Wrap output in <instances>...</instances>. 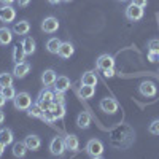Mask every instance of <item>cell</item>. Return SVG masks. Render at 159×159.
Instances as JSON below:
<instances>
[{"instance_id": "cell-1", "label": "cell", "mask_w": 159, "mask_h": 159, "mask_svg": "<svg viewBox=\"0 0 159 159\" xmlns=\"http://www.w3.org/2000/svg\"><path fill=\"white\" fill-rule=\"evenodd\" d=\"M86 153L89 157H102L103 156V143L99 139H91L86 145Z\"/></svg>"}, {"instance_id": "cell-2", "label": "cell", "mask_w": 159, "mask_h": 159, "mask_svg": "<svg viewBox=\"0 0 159 159\" xmlns=\"http://www.w3.org/2000/svg\"><path fill=\"white\" fill-rule=\"evenodd\" d=\"M13 103H15L16 110H27L32 105V97L27 92H19V94H16L15 99H13Z\"/></svg>"}, {"instance_id": "cell-3", "label": "cell", "mask_w": 159, "mask_h": 159, "mask_svg": "<svg viewBox=\"0 0 159 159\" xmlns=\"http://www.w3.org/2000/svg\"><path fill=\"white\" fill-rule=\"evenodd\" d=\"M126 18L129 19V21H140L142 18H143V15H145V11H143V8L142 7H137V5H134V3H130L127 8H126Z\"/></svg>"}, {"instance_id": "cell-4", "label": "cell", "mask_w": 159, "mask_h": 159, "mask_svg": "<svg viewBox=\"0 0 159 159\" xmlns=\"http://www.w3.org/2000/svg\"><path fill=\"white\" fill-rule=\"evenodd\" d=\"M49 151L52 156H62L65 151V143L62 137H54L49 142Z\"/></svg>"}, {"instance_id": "cell-5", "label": "cell", "mask_w": 159, "mask_h": 159, "mask_svg": "<svg viewBox=\"0 0 159 159\" xmlns=\"http://www.w3.org/2000/svg\"><path fill=\"white\" fill-rule=\"evenodd\" d=\"M16 18V10L13 8L11 5H3L0 7V21L2 22H13Z\"/></svg>"}, {"instance_id": "cell-6", "label": "cell", "mask_w": 159, "mask_h": 159, "mask_svg": "<svg viewBox=\"0 0 159 159\" xmlns=\"http://www.w3.org/2000/svg\"><path fill=\"white\" fill-rule=\"evenodd\" d=\"M99 107H100L102 111L108 113V115H113V113L118 111V102H116L115 99H111V97H105V99L100 100Z\"/></svg>"}, {"instance_id": "cell-7", "label": "cell", "mask_w": 159, "mask_h": 159, "mask_svg": "<svg viewBox=\"0 0 159 159\" xmlns=\"http://www.w3.org/2000/svg\"><path fill=\"white\" fill-rule=\"evenodd\" d=\"M57 29H59V21H57L56 18L48 16V18L43 19V22H42V30H43L45 34H54V32H57Z\"/></svg>"}, {"instance_id": "cell-8", "label": "cell", "mask_w": 159, "mask_h": 159, "mask_svg": "<svg viewBox=\"0 0 159 159\" xmlns=\"http://www.w3.org/2000/svg\"><path fill=\"white\" fill-rule=\"evenodd\" d=\"M139 91L143 97H154L157 92V88L153 81H142L139 86Z\"/></svg>"}, {"instance_id": "cell-9", "label": "cell", "mask_w": 159, "mask_h": 159, "mask_svg": "<svg viewBox=\"0 0 159 159\" xmlns=\"http://www.w3.org/2000/svg\"><path fill=\"white\" fill-rule=\"evenodd\" d=\"M96 67L100 70H107V69H115V57L110 54H102L99 56L97 62H96Z\"/></svg>"}, {"instance_id": "cell-10", "label": "cell", "mask_w": 159, "mask_h": 159, "mask_svg": "<svg viewBox=\"0 0 159 159\" xmlns=\"http://www.w3.org/2000/svg\"><path fill=\"white\" fill-rule=\"evenodd\" d=\"M30 72V64L27 62H19V64H15V69H13V75L16 78H25L27 73Z\"/></svg>"}, {"instance_id": "cell-11", "label": "cell", "mask_w": 159, "mask_h": 159, "mask_svg": "<svg viewBox=\"0 0 159 159\" xmlns=\"http://www.w3.org/2000/svg\"><path fill=\"white\" fill-rule=\"evenodd\" d=\"M24 143H25V147H27V150H30V151H37L40 147H42V140H40V137L38 135H34V134L25 137L24 139Z\"/></svg>"}, {"instance_id": "cell-12", "label": "cell", "mask_w": 159, "mask_h": 159, "mask_svg": "<svg viewBox=\"0 0 159 159\" xmlns=\"http://www.w3.org/2000/svg\"><path fill=\"white\" fill-rule=\"evenodd\" d=\"M73 52H75V48H73V45H72L70 42H62L61 46H59L57 54H59L61 57H64V59H69Z\"/></svg>"}, {"instance_id": "cell-13", "label": "cell", "mask_w": 159, "mask_h": 159, "mask_svg": "<svg viewBox=\"0 0 159 159\" xmlns=\"http://www.w3.org/2000/svg\"><path fill=\"white\" fill-rule=\"evenodd\" d=\"M29 30H30L29 21H19V22H15V25H13V32L16 35H27Z\"/></svg>"}, {"instance_id": "cell-14", "label": "cell", "mask_w": 159, "mask_h": 159, "mask_svg": "<svg viewBox=\"0 0 159 159\" xmlns=\"http://www.w3.org/2000/svg\"><path fill=\"white\" fill-rule=\"evenodd\" d=\"M64 143H65V150H70V151H76L80 148V140L76 135L70 134L67 137H64Z\"/></svg>"}, {"instance_id": "cell-15", "label": "cell", "mask_w": 159, "mask_h": 159, "mask_svg": "<svg viewBox=\"0 0 159 159\" xmlns=\"http://www.w3.org/2000/svg\"><path fill=\"white\" fill-rule=\"evenodd\" d=\"M13 42V30L8 27H0V45H10Z\"/></svg>"}, {"instance_id": "cell-16", "label": "cell", "mask_w": 159, "mask_h": 159, "mask_svg": "<svg viewBox=\"0 0 159 159\" xmlns=\"http://www.w3.org/2000/svg\"><path fill=\"white\" fill-rule=\"evenodd\" d=\"M52 86H54L56 91H62V92H65V91L70 88V80H69L67 76H57Z\"/></svg>"}, {"instance_id": "cell-17", "label": "cell", "mask_w": 159, "mask_h": 159, "mask_svg": "<svg viewBox=\"0 0 159 159\" xmlns=\"http://www.w3.org/2000/svg\"><path fill=\"white\" fill-rule=\"evenodd\" d=\"M56 78H57V75H56L54 70H51V69L45 70L43 75H42V83H43V86H52L56 81Z\"/></svg>"}, {"instance_id": "cell-18", "label": "cell", "mask_w": 159, "mask_h": 159, "mask_svg": "<svg viewBox=\"0 0 159 159\" xmlns=\"http://www.w3.org/2000/svg\"><path fill=\"white\" fill-rule=\"evenodd\" d=\"M13 140H15V137H13L11 129H7V127L0 129V143H3L5 147H8V145L13 143Z\"/></svg>"}, {"instance_id": "cell-19", "label": "cell", "mask_w": 159, "mask_h": 159, "mask_svg": "<svg viewBox=\"0 0 159 159\" xmlns=\"http://www.w3.org/2000/svg\"><path fill=\"white\" fill-rule=\"evenodd\" d=\"M94 94H96V88L89 84H81V88L78 89V96L81 99H91Z\"/></svg>"}, {"instance_id": "cell-20", "label": "cell", "mask_w": 159, "mask_h": 159, "mask_svg": "<svg viewBox=\"0 0 159 159\" xmlns=\"http://www.w3.org/2000/svg\"><path fill=\"white\" fill-rule=\"evenodd\" d=\"M22 48H24V51H25V54H34L35 52V48H37V45H35V40L32 38V37H24V40H22Z\"/></svg>"}, {"instance_id": "cell-21", "label": "cell", "mask_w": 159, "mask_h": 159, "mask_svg": "<svg viewBox=\"0 0 159 159\" xmlns=\"http://www.w3.org/2000/svg\"><path fill=\"white\" fill-rule=\"evenodd\" d=\"M76 124H78L80 129H88L89 124H91V116H89V113H86V111L80 113L78 118H76Z\"/></svg>"}, {"instance_id": "cell-22", "label": "cell", "mask_w": 159, "mask_h": 159, "mask_svg": "<svg viewBox=\"0 0 159 159\" xmlns=\"http://www.w3.org/2000/svg\"><path fill=\"white\" fill-rule=\"evenodd\" d=\"M25 153H27V147L24 142H16L13 145V156L15 157H24Z\"/></svg>"}, {"instance_id": "cell-23", "label": "cell", "mask_w": 159, "mask_h": 159, "mask_svg": "<svg viewBox=\"0 0 159 159\" xmlns=\"http://www.w3.org/2000/svg\"><path fill=\"white\" fill-rule=\"evenodd\" d=\"M43 113H45V110L38 105V102L37 103H32L30 107L27 108V115L30 118H40V119H42L43 118Z\"/></svg>"}, {"instance_id": "cell-24", "label": "cell", "mask_w": 159, "mask_h": 159, "mask_svg": "<svg viewBox=\"0 0 159 159\" xmlns=\"http://www.w3.org/2000/svg\"><path fill=\"white\" fill-rule=\"evenodd\" d=\"M61 40L59 38H56V37H52V38H49L48 42H46V49L51 52V54H57V51H59V46H61Z\"/></svg>"}, {"instance_id": "cell-25", "label": "cell", "mask_w": 159, "mask_h": 159, "mask_svg": "<svg viewBox=\"0 0 159 159\" xmlns=\"http://www.w3.org/2000/svg\"><path fill=\"white\" fill-rule=\"evenodd\" d=\"M25 56H27V54H25V51H24L22 45L15 46V49H13V61H15V64L24 62V57H25Z\"/></svg>"}, {"instance_id": "cell-26", "label": "cell", "mask_w": 159, "mask_h": 159, "mask_svg": "<svg viewBox=\"0 0 159 159\" xmlns=\"http://www.w3.org/2000/svg\"><path fill=\"white\" fill-rule=\"evenodd\" d=\"M51 111H52V115H54L56 119H61V118L65 116V105L64 103H54V102H52Z\"/></svg>"}, {"instance_id": "cell-27", "label": "cell", "mask_w": 159, "mask_h": 159, "mask_svg": "<svg viewBox=\"0 0 159 159\" xmlns=\"http://www.w3.org/2000/svg\"><path fill=\"white\" fill-rule=\"evenodd\" d=\"M81 84H89V86H96L97 84V76L94 72H86L81 78Z\"/></svg>"}, {"instance_id": "cell-28", "label": "cell", "mask_w": 159, "mask_h": 159, "mask_svg": "<svg viewBox=\"0 0 159 159\" xmlns=\"http://www.w3.org/2000/svg\"><path fill=\"white\" fill-rule=\"evenodd\" d=\"M13 84V75L11 73H0V88H5Z\"/></svg>"}, {"instance_id": "cell-29", "label": "cell", "mask_w": 159, "mask_h": 159, "mask_svg": "<svg viewBox=\"0 0 159 159\" xmlns=\"http://www.w3.org/2000/svg\"><path fill=\"white\" fill-rule=\"evenodd\" d=\"M2 94L5 96L7 100H13V99H15V96H16V91H15V88H13V84H10V86L2 88Z\"/></svg>"}, {"instance_id": "cell-30", "label": "cell", "mask_w": 159, "mask_h": 159, "mask_svg": "<svg viewBox=\"0 0 159 159\" xmlns=\"http://www.w3.org/2000/svg\"><path fill=\"white\" fill-rule=\"evenodd\" d=\"M38 100H54V92H52V91H49L48 88L46 89H43L42 92H40V94H38Z\"/></svg>"}, {"instance_id": "cell-31", "label": "cell", "mask_w": 159, "mask_h": 159, "mask_svg": "<svg viewBox=\"0 0 159 159\" xmlns=\"http://www.w3.org/2000/svg\"><path fill=\"white\" fill-rule=\"evenodd\" d=\"M148 130H150V134H153V135H159V119L151 121V124L148 126Z\"/></svg>"}, {"instance_id": "cell-32", "label": "cell", "mask_w": 159, "mask_h": 159, "mask_svg": "<svg viewBox=\"0 0 159 159\" xmlns=\"http://www.w3.org/2000/svg\"><path fill=\"white\" fill-rule=\"evenodd\" d=\"M54 103H65V96L62 91H56L54 92V100H52Z\"/></svg>"}, {"instance_id": "cell-33", "label": "cell", "mask_w": 159, "mask_h": 159, "mask_svg": "<svg viewBox=\"0 0 159 159\" xmlns=\"http://www.w3.org/2000/svg\"><path fill=\"white\" fill-rule=\"evenodd\" d=\"M148 51H159V38H153L148 42Z\"/></svg>"}, {"instance_id": "cell-34", "label": "cell", "mask_w": 159, "mask_h": 159, "mask_svg": "<svg viewBox=\"0 0 159 159\" xmlns=\"http://www.w3.org/2000/svg\"><path fill=\"white\" fill-rule=\"evenodd\" d=\"M43 121H46V123H54L56 121V118H54V115H52V111L51 110H46L45 113H43Z\"/></svg>"}, {"instance_id": "cell-35", "label": "cell", "mask_w": 159, "mask_h": 159, "mask_svg": "<svg viewBox=\"0 0 159 159\" xmlns=\"http://www.w3.org/2000/svg\"><path fill=\"white\" fill-rule=\"evenodd\" d=\"M148 61L150 62H159V51H148Z\"/></svg>"}, {"instance_id": "cell-36", "label": "cell", "mask_w": 159, "mask_h": 159, "mask_svg": "<svg viewBox=\"0 0 159 159\" xmlns=\"http://www.w3.org/2000/svg\"><path fill=\"white\" fill-rule=\"evenodd\" d=\"M38 105H40V107H42V108L46 111V110H51L52 102H51V100H38Z\"/></svg>"}, {"instance_id": "cell-37", "label": "cell", "mask_w": 159, "mask_h": 159, "mask_svg": "<svg viewBox=\"0 0 159 159\" xmlns=\"http://www.w3.org/2000/svg\"><path fill=\"white\" fill-rule=\"evenodd\" d=\"M130 3H134V5H137V7H142V8H145L148 5V0H132Z\"/></svg>"}, {"instance_id": "cell-38", "label": "cell", "mask_w": 159, "mask_h": 159, "mask_svg": "<svg viewBox=\"0 0 159 159\" xmlns=\"http://www.w3.org/2000/svg\"><path fill=\"white\" fill-rule=\"evenodd\" d=\"M102 72H103V76H105V78L115 76V70H113V69H107V70H102Z\"/></svg>"}, {"instance_id": "cell-39", "label": "cell", "mask_w": 159, "mask_h": 159, "mask_svg": "<svg viewBox=\"0 0 159 159\" xmlns=\"http://www.w3.org/2000/svg\"><path fill=\"white\" fill-rule=\"evenodd\" d=\"M5 102H7V99H5V96L2 94V89H0V108L5 105Z\"/></svg>"}, {"instance_id": "cell-40", "label": "cell", "mask_w": 159, "mask_h": 159, "mask_svg": "<svg viewBox=\"0 0 159 159\" xmlns=\"http://www.w3.org/2000/svg\"><path fill=\"white\" fill-rule=\"evenodd\" d=\"M30 3V0H18V5L19 7H27Z\"/></svg>"}, {"instance_id": "cell-41", "label": "cell", "mask_w": 159, "mask_h": 159, "mask_svg": "<svg viewBox=\"0 0 159 159\" xmlns=\"http://www.w3.org/2000/svg\"><path fill=\"white\" fill-rule=\"evenodd\" d=\"M5 121V113L2 111V108H0V124H2Z\"/></svg>"}, {"instance_id": "cell-42", "label": "cell", "mask_w": 159, "mask_h": 159, "mask_svg": "<svg viewBox=\"0 0 159 159\" xmlns=\"http://www.w3.org/2000/svg\"><path fill=\"white\" fill-rule=\"evenodd\" d=\"M0 2H2L3 5H11L13 2H16V0H0Z\"/></svg>"}, {"instance_id": "cell-43", "label": "cell", "mask_w": 159, "mask_h": 159, "mask_svg": "<svg viewBox=\"0 0 159 159\" xmlns=\"http://www.w3.org/2000/svg\"><path fill=\"white\" fill-rule=\"evenodd\" d=\"M48 2L51 3V5H57V3H61L62 0H48Z\"/></svg>"}, {"instance_id": "cell-44", "label": "cell", "mask_w": 159, "mask_h": 159, "mask_svg": "<svg viewBox=\"0 0 159 159\" xmlns=\"http://www.w3.org/2000/svg\"><path fill=\"white\" fill-rule=\"evenodd\" d=\"M5 148H7V147H5V145H3V143H0V156H2V154H3V151H5Z\"/></svg>"}, {"instance_id": "cell-45", "label": "cell", "mask_w": 159, "mask_h": 159, "mask_svg": "<svg viewBox=\"0 0 159 159\" xmlns=\"http://www.w3.org/2000/svg\"><path fill=\"white\" fill-rule=\"evenodd\" d=\"M62 2H72V0H62Z\"/></svg>"}, {"instance_id": "cell-46", "label": "cell", "mask_w": 159, "mask_h": 159, "mask_svg": "<svg viewBox=\"0 0 159 159\" xmlns=\"http://www.w3.org/2000/svg\"><path fill=\"white\" fill-rule=\"evenodd\" d=\"M119 2H126V0H119Z\"/></svg>"}]
</instances>
